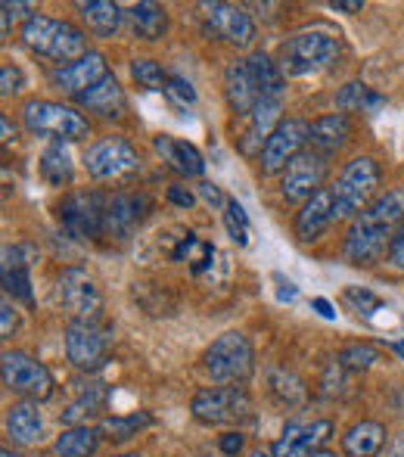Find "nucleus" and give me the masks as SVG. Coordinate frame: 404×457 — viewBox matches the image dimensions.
Returning <instances> with one entry per match:
<instances>
[{"label": "nucleus", "instance_id": "1a4fd4ad", "mask_svg": "<svg viewBox=\"0 0 404 457\" xmlns=\"http://www.w3.org/2000/svg\"><path fill=\"white\" fill-rule=\"evenodd\" d=\"M85 169L94 181H119L125 175H134L140 169V156L128 140L121 137H103L87 146Z\"/></svg>", "mask_w": 404, "mask_h": 457}, {"label": "nucleus", "instance_id": "393cba45", "mask_svg": "<svg viewBox=\"0 0 404 457\" xmlns=\"http://www.w3.org/2000/svg\"><path fill=\"white\" fill-rule=\"evenodd\" d=\"M349 137H351V121H349V115L345 112H330V115H324V119H317V121H311V144H314V150L317 153H336V150H342L345 144H349Z\"/></svg>", "mask_w": 404, "mask_h": 457}, {"label": "nucleus", "instance_id": "aec40b11", "mask_svg": "<svg viewBox=\"0 0 404 457\" xmlns=\"http://www.w3.org/2000/svg\"><path fill=\"white\" fill-rule=\"evenodd\" d=\"M333 221H336V215H333V190L324 187V190L308 199L302 205V212L296 215V237L302 243H311V240H317Z\"/></svg>", "mask_w": 404, "mask_h": 457}, {"label": "nucleus", "instance_id": "c9c22d12", "mask_svg": "<svg viewBox=\"0 0 404 457\" xmlns=\"http://www.w3.org/2000/svg\"><path fill=\"white\" fill-rule=\"evenodd\" d=\"M224 224H227L234 243H240V246H249V234H252V228H249L246 212H243V205L236 203V199H230V203H227V212H224Z\"/></svg>", "mask_w": 404, "mask_h": 457}, {"label": "nucleus", "instance_id": "bb28decb", "mask_svg": "<svg viewBox=\"0 0 404 457\" xmlns=\"http://www.w3.org/2000/svg\"><path fill=\"white\" fill-rule=\"evenodd\" d=\"M249 72H252L261 100H284L286 75L280 72V62H274L271 56L259 50V54L249 56Z\"/></svg>", "mask_w": 404, "mask_h": 457}, {"label": "nucleus", "instance_id": "dca6fc26", "mask_svg": "<svg viewBox=\"0 0 404 457\" xmlns=\"http://www.w3.org/2000/svg\"><path fill=\"white\" fill-rule=\"evenodd\" d=\"M106 345L109 337L97 324H85V320H72L66 330V355L78 370H97L106 361Z\"/></svg>", "mask_w": 404, "mask_h": 457}, {"label": "nucleus", "instance_id": "de8ad7c7", "mask_svg": "<svg viewBox=\"0 0 404 457\" xmlns=\"http://www.w3.org/2000/svg\"><path fill=\"white\" fill-rule=\"evenodd\" d=\"M333 10H339V12H361L364 10V4L361 0H333Z\"/></svg>", "mask_w": 404, "mask_h": 457}, {"label": "nucleus", "instance_id": "a878e982", "mask_svg": "<svg viewBox=\"0 0 404 457\" xmlns=\"http://www.w3.org/2000/svg\"><path fill=\"white\" fill-rule=\"evenodd\" d=\"M125 19H128V25H131L134 35L144 37V41H159V37L169 31V12H165V6L150 4V0L131 4L125 10Z\"/></svg>", "mask_w": 404, "mask_h": 457}, {"label": "nucleus", "instance_id": "7c9ffc66", "mask_svg": "<svg viewBox=\"0 0 404 457\" xmlns=\"http://www.w3.org/2000/svg\"><path fill=\"white\" fill-rule=\"evenodd\" d=\"M150 423H153V417L146 414V411H137V414H125V417H106L97 429L103 439H109V442H128L144 427H150Z\"/></svg>", "mask_w": 404, "mask_h": 457}, {"label": "nucleus", "instance_id": "4c0bfd02", "mask_svg": "<svg viewBox=\"0 0 404 457\" xmlns=\"http://www.w3.org/2000/svg\"><path fill=\"white\" fill-rule=\"evenodd\" d=\"M165 96H171V100L181 103V106H194V103H196L194 85H190L187 79H181V75H171L169 85H165Z\"/></svg>", "mask_w": 404, "mask_h": 457}, {"label": "nucleus", "instance_id": "2eb2a0df", "mask_svg": "<svg viewBox=\"0 0 404 457\" xmlns=\"http://www.w3.org/2000/svg\"><path fill=\"white\" fill-rule=\"evenodd\" d=\"M150 212V196L146 193H134V190H119L106 199V218H103V234L119 237V240H128L134 234L140 221Z\"/></svg>", "mask_w": 404, "mask_h": 457}, {"label": "nucleus", "instance_id": "20e7f679", "mask_svg": "<svg viewBox=\"0 0 404 457\" xmlns=\"http://www.w3.org/2000/svg\"><path fill=\"white\" fill-rule=\"evenodd\" d=\"M339 56V41L326 31H299L280 47V72L302 79V75L324 72Z\"/></svg>", "mask_w": 404, "mask_h": 457}, {"label": "nucleus", "instance_id": "a19ab883", "mask_svg": "<svg viewBox=\"0 0 404 457\" xmlns=\"http://www.w3.org/2000/svg\"><path fill=\"white\" fill-rule=\"evenodd\" d=\"M389 265H392L395 271H404V224L395 230V237H392V246H389Z\"/></svg>", "mask_w": 404, "mask_h": 457}, {"label": "nucleus", "instance_id": "f03ea898", "mask_svg": "<svg viewBox=\"0 0 404 457\" xmlns=\"http://www.w3.org/2000/svg\"><path fill=\"white\" fill-rule=\"evenodd\" d=\"M22 44L37 56H47L56 62H78L81 56H87V35L81 29H75L72 22L50 16H29L22 25Z\"/></svg>", "mask_w": 404, "mask_h": 457}, {"label": "nucleus", "instance_id": "79ce46f5", "mask_svg": "<svg viewBox=\"0 0 404 457\" xmlns=\"http://www.w3.org/2000/svg\"><path fill=\"white\" fill-rule=\"evenodd\" d=\"M200 196L209 205H215V209H227V203H230V199H224V193L218 190V184H209V181L200 184Z\"/></svg>", "mask_w": 404, "mask_h": 457}, {"label": "nucleus", "instance_id": "58836bf2", "mask_svg": "<svg viewBox=\"0 0 404 457\" xmlns=\"http://www.w3.org/2000/svg\"><path fill=\"white\" fill-rule=\"evenodd\" d=\"M22 85H25L22 69H16V66H4V69H0V94H4V96L19 94V91H22Z\"/></svg>", "mask_w": 404, "mask_h": 457}, {"label": "nucleus", "instance_id": "f3484780", "mask_svg": "<svg viewBox=\"0 0 404 457\" xmlns=\"http://www.w3.org/2000/svg\"><path fill=\"white\" fill-rule=\"evenodd\" d=\"M333 433L330 420H293L284 427V436L274 442L271 457H314Z\"/></svg>", "mask_w": 404, "mask_h": 457}, {"label": "nucleus", "instance_id": "7ed1b4c3", "mask_svg": "<svg viewBox=\"0 0 404 457\" xmlns=\"http://www.w3.org/2000/svg\"><path fill=\"white\" fill-rule=\"evenodd\" d=\"M380 187V165L370 156H355L336 178L333 190V215L339 218H358L367 209L370 196Z\"/></svg>", "mask_w": 404, "mask_h": 457}, {"label": "nucleus", "instance_id": "3c124183", "mask_svg": "<svg viewBox=\"0 0 404 457\" xmlns=\"http://www.w3.org/2000/svg\"><path fill=\"white\" fill-rule=\"evenodd\" d=\"M389 457H404V433H399L389 445Z\"/></svg>", "mask_w": 404, "mask_h": 457}, {"label": "nucleus", "instance_id": "473e14b6", "mask_svg": "<svg viewBox=\"0 0 404 457\" xmlns=\"http://www.w3.org/2000/svg\"><path fill=\"white\" fill-rule=\"evenodd\" d=\"M131 75L137 85L150 87V91H165V85H169V75H165L162 62H156V60H134Z\"/></svg>", "mask_w": 404, "mask_h": 457}, {"label": "nucleus", "instance_id": "ea45409f", "mask_svg": "<svg viewBox=\"0 0 404 457\" xmlns=\"http://www.w3.org/2000/svg\"><path fill=\"white\" fill-rule=\"evenodd\" d=\"M345 299H349L351 305H358V312L364 308V314H374L370 308H380V299H376L374 293H367V289H358V287L345 289Z\"/></svg>", "mask_w": 404, "mask_h": 457}, {"label": "nucleus", "instance_id": "c03bdc74", "mask_svg": "<svg viewBox=\"0 0 404 457\" xmlns=\"http://www.w3.org/2000/svg\"><path fill=\"white\" fill-rule=\"evenodd\" d=\"M169 199L175 205H181V209H190V205L196 203V196L187 190V187H169Z\"/></svg>", "mask_w": 404, "mask_h": 457}, {"label": "nucleus", "instance_id": "5fc2aeb1", "mask_svg": "<svg viewBox=\"0 0 404 457\" xmlns=\"http://www.w3.org/2000/svg\"><path fill=\"white\" fill-rule=\"evenodd\" d=\"M0 457H19V454H12L10 448H4V454H0Z\"/></svg>", "mask_w": 404, "mask_h": 457}, {"label": "nucleus", "instance_id": "b1692460", "mask_svg": "<svg viewBox=\"0 0 404 457\" xmlns=\"http://www.w3.org/2000/svg\"><path fill=\"white\" fill-rule=\"evenodd\" d=\"M6 433L19 445H37L44 436V420L35 402H19L6 411Z\"/></svg>", "mask_w": 404, "mask_h": 457}, {"label": "nucleus", "instance_id": "4be33fe9", "mask_svg": "<svg viewBox=\"0 0 404 457\" xmlns=\"http://www.w3.org/2000/svg\"><path fill=\"white\" fill-rule=\"evenodd\" d=\"M153 146H156V153L162 156V162H169V169H175L177 175L200 178L205 171L202 153L196 150L194 144H187V140H177V137H171V134H159V137L153 140Z\"/></svg>", "mask_w": 404, "mask_h": 457}, {"label": "nucleus", "instance_id": "0eeeda50", "mask_svg": "<svg viewBox=\"0 0 404 457\" xmlns=\"http://www.w3.org/2000/svg\"><path fill=\"white\" fill-rule=\"evenodd\" d=\"M106 199L97 190H75L62 196L56 205L60 212V224L66 228L69 237L75 240H91V237L103 234V218H106Z\"/></svg>", "mask_w": 404, "mask_h": 457}, {"label": "nucleus", "instance_id": "37998d69", "mask_svg": "<svg viewBox=\"0 0 404 457\" xmlns=\"http://www.w3.org/2000/svg\"><path fill=\"white\" fill-rule=\"evenodd\" d=\"M4 35H10V22L12 19H22L25 10H31V4H12V0H4Z\"/></svg>", "mask_w": 404, "mask_h": 457}, {"label": "nucleus", "instance_id": "864d4df0", "mask_svg": "<svg viewBox=\"0 0 404 457\" xmlns=\"http://www.w3.org/2000/svg\"><path fill=\"white\" fill-rule=\"evenodd\" d=\"M314 457H336V454H333V452H324V448H320V452L314 454Z\"/></svg>", "mask_w": 404, "mask_h": 457}, {"label": "nucleus", "instance_id": "a18cd8bd", "mask_svg": "<svg viewBox=\"0 0 404 457\" xmlns=\"http://www.w3.org/2000/svg\"><path fill=\"white\" fill-rule=\"evenodd\" d=\"M221 452L230 454V457H236V454L243 452V436L240 433H224L221 436Z\"/></svg>", "mask_w": 404, "mask_h": 457}, {"label": "nucleus", "instance_id": "72a5a7b5", "mask_svg": "<svg viewBox=\"0 0 404 457\" xmlns=\"http://www.w3.org/2000/svg\"><path fill=\"white\" fill-rule=\"evenodd\" d=\"M380 96L376 94H370V87L364 85V81H349V85L339 91L336 96V103H339V109L342 112H351V109H364L367 103H376Z\"/></svg>", "mask_w": 404, "mask_h": 457}, {"label": "nucleus", "instance_id": "c756f323", "mask_svg": "<svg viewBox=\"0 0 404 457\" xmlns=\"http://www.w3.org/2000/svg\"><path fill=\"white\" fill-rule=\"evenodd\" d=\"M100 429L94 427H69L56 436L54 452L56 457H91L100 445Z\"/></svg>", "mask_w": 404, "mask_h": 457}, {"label": "nucleus", "instance_id": "c85d7f7f", "mask_svg": "<svg viewBox=\"0 0 404 457\" xmlns=\"http://www.w3.org/2000/svg\"><path fill=\"white\" fill-rule=\"evenodd\" d=\"M78 12H81V19H85L87 31L97 37H112L121 25V16H125V12L115 4H109V0H85V4H78Z\"/></svg>", "mask_w": 404, "mask_h": 457}, {"label": "nucleus", "instance_id": "6ab92c4d", "mask_svg": "<svg viewBox=\"0 0 404 457\" xmlns=\"http://www.w3.org/2000/svg\"><path fill=\"white\" fill-rule=\"evenodd\" d=\"M106 60H103L100 54H87V56H81L78 62H72V66H62V69H56L54 72V81L60 87H66L69 94H85V91H91L94 85H100L103 79H106Z\"/></svg>", "mask_w": 404, "mask_h": 457}, {"label": "nucleus", "instance_id": "f257e3e1", "mask_svg": "<svg viewBox=\"0 0 404 457\" xmlns=\"http://www.w3.org/2000/svg\"><path fill=\"white\" fill-rule=\"evenodd\" d=\"M404 224V190H386L376 196L345 234V259L355 265H374L392 246V237Z\"/></svg>", "mask_w": 404, "mask_h": 457}, {"label": "nucleus", "instance_id": "39448f33", "mask_svg": "<svg viewBox=\"0 0 404 457\" xmlns=\"http://www.w3.org/2000/svg\"><path fill=\"white\" fill-rule=\"evenodd\" d=\"M22 121L37 137H56L62 140H85L91 134V125L81 112H75L66 103L54 100H29L22 106Z\"/></svg>", "mask_w": 404, "mask_h": 457}, {"label": "nucleus", "instance_id": "09e8293b", "mask_svg": "<svg viewBox=\"0 0 404 457\" xmlns=\"http://www.w3.org/2000/svg\"><path fill=\"white\" fill-rule=\"evenodd\" d=\"M311 305H314V308H317V312H320V314H324V318H326V320H333V318H336V312H333V305H330V302H326V299H314V302H311Z\"/></svg>", "mask_w": 404, "mask_h": 457}, {"label": "nucleus", "instance_id": "4468645a", "mask_svg": "<svg viewBox=\"0 0 404 457\" xmlns=\"http://www.w3.org/2000/svg\"><path fill=\"white\" fill-rule=\"evenodd\" d=\"M308 137H311V125H308L305 119H284L277 128H274L271 137H268L265 150L259 153L261 171H265V175L284 171L286 165H290L293 159L302 153Z\"/></svg>", "mask_w": 404, "mask_h": 457}, {"label": "nucleus", "instance_id": "423d86ee", "mask_svg": "<svg viewBox=\"0 0 404 457\" xmlns=\"http://www.w3.org/2000/svg\"><path fill=\"white\" fill-rule=\"evenodd\" d=\"M252 343H249L243 333L230 330L221 333L215 343L205 349V373H209L215 383H243V379L252 373Z\"/></svg>", "mask_w": 404, "mask_h": 457}, {"label": "nucleus", "instance_id": "9d476101", "mask_svg": "<svg viewBox=\"0 0 404 457\" xmlns=\"http://www.w3.org/2000/svg\"><path fill=\"white\" fill-rule=\"evenodd\" d=\"M0 373H4V386L16 395H29L37 402L54 395V373L25 352H4Z\"/></svg>", "mask_w": 404, "mask_h": 457}, {"label": "nucleus", "instance_id": "f704fd0d", "mask_svg": "<svg viewBox=\"0 0 404 457\" xmlns=\"http://www.w3.org/2000/svg\"><path fill=\"white\" fill-rule=\"evenodd\" d=\"M376 361H380V352H376L374 345H367V343H351V345H345V349L339 352V364L351 367V370H364V367H370Z\"/></svg>", "mask_w": 404, "mask_h": 457}, {"label": "nucleus", "instance_id": "9b49d317", "mask_svg": "<svg viewBox=\"0 0 404 457\" xmlns=\"http://www.w3.org/2000/svg\"><path fill=\"white\" fill-rule=\"evenodd\" d=\"M202 31L215 41H227L234 47H249L255 41V22L243 6L234 4H200Z\"/></svg>", "mask_w": 404, "mask_h": 457}, {"label": "nucleus", "instance_id": "2f4dec72", "mask_svg": "<svg viewBox=\"0 0 404 457\" xmlns=\"http://www.w3.org/2000/svg\"><path fill=\"white\" fill-rule=\"evenodd\" d=\"M41 175L47 178L50 184H56V187L72 181V156H69V150L60 144V140H56V144H50L47 150H44Z\"/></svg>", "mask_w": 404, "mask_h": 457}, {"label": "nucleus", "instance_id": "6e6552de", "mask_svg": "<svg viewBox=\"0 0 404 457\" xmlns=\"http://www.w3.org/2000/svg\"><path fill=\"white\" fill-rule=\"evenodd\" d=\"M190 411H194V417L200 423L218 427V423L246 420L249 411H252V402H249V395L240 386H215V389L196 392L194 402H190Z\"/></svg>", "mask_w": 404, "mask_h": 457}, {"label": "nucleus", "instance_id": "ddd939ff", "mask_svg": "<svg viewBox=\"0 0 404 457\" xmlns=\"http://www.w3.org/2000/svg\"><path fill=\"white\" fill-rule=\"evenodd\" d=\"M60 299L66 305V312L75 320H85V324H94L103 312L100 287L85 268H66L60 274Z\"/></svg>", "mask_w": 404, "mask_h": 457}, {"label": "nucleus", "instance_id": "f8f14e48", "mask_svg": "<svg viewBox=\"0 0 404 457\" xmlns=\"http://www.w3.org/2000/svg\"><path fill=\"white\" fill-rule=\"evenodd\" d=\"M326 178V156L317 150H302L290 165L284 169L280 178V193H284L286 203H308L314 193L324 190Z\"/></svg>", "mask_w": 404, "mask_h": 457}, {"label": "nucleus", "instance_id": "8fccbe9b", "mask_svg": "<svg viewBox=\"0 0 404 457\" xmlns=\"http://www.w3.org/2000/svg\"><path fill=\"white\" fill-rule=\"evenodd\" d=\"M0 128H4V144L10 146L12 140H16V128H10V119H6V115H0Z\"/></svg>", "mask_w": 404, "mask_h": 457}, {"label": "nucleus", "instance_id": "49530a36", "mask_svg": "<svg viewBox=\"0 0 404 457\" xmlns=\"http://www.w3.org/2000/svg\"><path fill=\"white\" fill-rule=\"evenodd\" d=\"M0 318H4V324H0V333H4V337H10V333L16 330V314H12L10 302H4V305H0Z\"/></svg>", "mask_w": 404, "mask_h": 457}, {"label": "nucleus", "instance_id": "412c9836", "mask_svg": "<svg viewBox=\"0 0 404 457\" xmlns=\"http://www.w3.org/2000/svg\"><path fill=\"white\" fill-rule=\"evenodd\" d=\"M31 249L29 246H6L4 249V265H0V277H4L6 295L19 302H31Z\"/></svg>", "mask_w": 404, "mask_h": 457}, {"label": "nucleus", "instance_id": "5701e85b", "mask_svg": "<svg viewBox=\"0 0 404 457\" xmlns=\"http://www.w3.org/2000/svg\"><path fill=\"white\" fill-rule=\"evenodd\" d=\"M386 427L376 420H361L355 427L345 429L342 436V452L345 457H376L386 448Z\"/></svg>", "mask_w": 404, "mask_h": 457}, {"label": "nucleus", "instance_id": "e433bc0d", "mask_svg": "<svg viewBox=\"0 0 404 457\" xmlns=\"http://www.w3.org/2000/svg\"><path fill=\"white\" fill-rule=\"evenodd\" d=\"M100 408H103V392H100V389L85 392V395H81L78 402H75L72 408L66 411V423H72V427H78V420H81V417H87V414H97Z\"/></svg>", "mask_w": 404, "mask_h": 457}, {"label": "nucleus", "instance_id": "cd10ccee", "mask_svg": "<svg viewBox=\"0 0 404 457\" xmlns=\"http://www.w3.org/2000/svg\"><path fill=\"white\" fill-rule=\"evenodd\" d=\"M75 100H78V106L91 109V112L106 115V119H112V115H121V109H125V94H121L119 81H115L112 75H106L100 85H94L91 91L78 94Z\"/></svg>", "mask_w": 404, "mask_h": 457}, {"label": "nucleus", "instance_id": "a211bd4d", "mask_svg": "<svg viewBox=\"0 0 404 457\" xmlns=\"http://www.w3.org/2000/svg\"><path fill=\"white\" fill-rule=\"evenodd\" d=\"M224 96H227L230 109L236 115H249L255 106H259V87H255V79L249 72V60H234L227 69H224Z\"/></svg>", "mask_w": 404, "mask_h": 457}, {"label": "nucleus", "instance_id": "603ef678", "mask_svg": "<svg viewBox=\"0 0 404 457\" xmlns=\"http://www.w3.org/2000/svg\"><path fill=\"white\" fill-rule=\"evenodd\" d=\"M246 457H271V454H268V452H261V448H255V452H249Z\"/></svg>", "mask_w": 404, "mask_h": 457}]
</instances>
